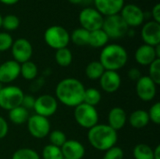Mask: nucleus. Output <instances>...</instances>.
Masks as SVG:
<instances>
[{"mask_svg": "<svg viewBox=\"0 0 160 159\" xmlns=\"http://www.w3.org/2000/svg\"><path fill=\"white\" fill-rule=\"evenodd\" d=\"M85 88L82 82L74 78L60 81L55 88L56 98L68 107H76L82 103Z\"/></svg>", "mask_w": 160, "mask_h": 159, "instance_id": "f257e3e1", "label": "nucleus"}, {"mask_svg": "<svg viewBox=\"0 0 160 159\" xmlns=\"http://www.w3.org/2000/svg\"><path fill=\"white\" fill-rule=\"evenodd\" d=\"M89 143L97 150L107 151L115 146L117 142V131L113 130L108 125H96L91 127L87 134Z\"/></svg>", "mask_w": 160, "mask_h": 159, "instance_id": "f03ea898", "label": "nucleus"}, {"mask_svg": "<svg viewBox=\"0 0 160 159\" xmlns=\"http://www.w3.org/2000/svg\"><path fill=\"white\" fill-rule=\"evenodd\" d=\"M99 62L105 70L117 71L128 62L127 50L119 44H107L100 52Z\"/></svg>", "mask_w": 160, "mask_h": 159, "instance_id": "7ed1b4c3", "label": "nucleus"}, {"mask_svg": "<svg viewBox=\"0 0 160 159\" xmlns=\"http://www.w3.org/2000/svg\"><path fill=\"white\" fill-rule=\"evenodd\" d=\"M44 41L54 50L66 48L70 41V35L61 25H52L44 32Z\"/></svg>", "mask_w": 160, "mask_h": 159, "instance_id": "20e7f679", "label": "nucleus"}, {"mask_svg": "<svg viewBox=\"0 0 160 159\" xmlns=\"http://www.w3.org/2000/svg\"><path fill=\"white\" fill-rule=\"evenodd\" d=\"M101 29L106 33L109 38L118 39L128 34L129 27L127 25L120 14H115L104 17Z\"/></svg>", "mask_w": 160, "mask_h": 159, "instance_id": "39448f33", "label": "nucleus"}, {"mask_svg": "<svg viewBox=\"0 0 160 159\" xmlns=\"http://www.w3.org/2000/svg\"><path fill=\"white\" fill-rule=\"evenodd\" d=\"M74 118L79 126L90 129L91 127L98 125V113L95 107L82 102L75 107Z\"/></svg>", "mask_w": 160, "mask_h": 159, "instance_id": "423d86ee", "label": "nucleus"}, {"mask_svg": "<svg viewBox=\"0 0 160 159\" xmlns=\"http://www.w3.org/2000/svg\"><path fill=\"white\" fill-rule=\"evenodd\" d=\"M24 94L22 90L15 85L3 86L0 91V108L10 111L22 105Z\"/></svg>", "mask_w": 160, "mask_h": 159, "instance_id": "0eeeda50", "label": "nucleus"}, {"mask_svg": "<svg viewBox=\"0 0 160 159\" xmlns=\"http://www.w3.org/2000/svg\"><path fill=\"white\" fill-rule=\"evenodd\" d=\"M104 16H102L95 7H87L81 10L79 14V22L82 28L92 32L101 29Z\"/></svg>", "mask_w": 160, "mask_h": 159, "instance_id": "6e6552de", "label": "nucleus"}, {"mask_svg": "<svg viewBox=\"0 0 160 159\" xmlns=\"http://www.w3.org/2000/svg\"><path fill=\"white\" fill-rule=\"evenodd\" d=\"M119 14L128 27H138L142 25L145 20L144 11L135 4L124 5Z\"/></svg>", "mask_w": 160, "mask_h": 159, "instance_id": "1a4fd4ad", "label": "nucleus"}, {"mask_svg": "<svg viewBox=\"0 0 160 159\" xmlns=\"http://www.w3.org/2000/svg\"><path fill=\"white\" fill-rule=\"evenodd\" d=\"M27 127L31 136L36 139H44L51 131V124L48 118L38 114H34L28 118Z\"/></svg>", "mask_w": 160, "mask_h": 159, "instance_id": "9d476101", "label": "nucleus"}, {"mask_svg": "<svg viewBox=\"0 0 160 159\" xmlns=\"http://www.w3.org/2000/svg\"><path fill=\"white\" fill-rule=\"evenodd\" d=\"M11 53L13 60L19 63L20 65L30 61L33 54V47L30 41L26 38L20 37L16 40H13L11 46Z\"/></svg>", "mask_w": 160, "mask_h": 159, "instance_id": "9b49d317", "label": "nucleus"}, {"mask_svg": "<svg viewBox=\"0 0 160 159\" xmlns=\"http://www.w3.org/2000/svg\"><path fill=\"white\" fill-rule=\"evenodd\" d=\"M57 108L58 103L54 97L51 95H42L36 98L33 109L36 114L48 118L56 112Z\"/></svg>", "mask_w": 160, "mask_h": 159, "instance_id": "f8f14e48", "label": "nucleus"}, {"mask_svg": "<svg viewBox=\"0 0 160 159\" xmlns=\"http://www.w3.org/2000/svg\"><path fill=\"white\" fill-rule=\"evenodd\" d=\"M136 92L142 101H151L157 95V84L149 76H142L136 82Z\"/></svg>", "mask_w": 160, "mask_h": 159, "instance_id": "ddd939ff", "label": "nucleus"}, {"mask_svg": "<svg viewBox=\"0 0 160 159\" xmlns=\"http://www.w3.org/2000/svg\"><path fill=\"white\" fill-rule=\"evenodd\" d=\"M141 37L144 44L156 47L160 44V23L155 21L145 22L141 30Z\"/></svg>", "mask_w": 160, "mask_h": 159, "instance_id": "4468645a", "label": "nucleus"}, {"mask_svg": "<svg viewBox=\"0 0 160 159\" xmlns=\"http://www.w3.org/2000/svg\"><path fill=\"white\" fill-rule=\"evenodd\" d=\"M95 8L102 16L119 14L125 5V0H93Z\"/></svg>", "mask_w": 160, "mask_h": 159, "instance_id": "2eb2a0df", "label": "nucleus"}, {"mask_svg": "<svg viewBox=\"0 0 160 159\" xmlns=\"http://www.w3.org/2000/svg\"><path fill=\"white\" fill-rule=\"evenodd\" d=\"M21 65L14 60H8L0 65V82L9 83L20 76Z\"/></svg>", "mask_w": 160, "mask_h": 159, "instance_id": "dca6fc26", "label": "nucleus"}, {"mask_svg": "<svg viewBox=\"0 0 160 159\" xmlns=\"http://www.w3.org/2000/svg\"><path fill=\"white\" fill-rule=\"evenodd\" d=\"M99 81L102 90L109 94L115 93L121 85V77L117 71L105 70Z\"/></svg>", "mask_w": 160, "mask_h": 159, "instance_id": "f3484780", "label": "nucleus"}, {"mask_svg": "<svg viewBox=\"0 0 160 159\" xmlns=\"http://www.w3.org/2000/svg\"><path fill=\"white\" fill-rule=\"evenodd\" d=\"M61 152L65 159H82L85 154V149L80 142L67 140L61 147Z\"/></svg>", "mask_w": 160, "mask_h": 159, "instance_id": "a211bd4d", "label": "nucleus"}, {"mask_svg": "<svg viewBox=\"0 0 160 159\" xmlns=\"http://www.w3.org/2000/svg\"><path fill=\"white\" fill-rule=\"evenodd\" d=\"M134 57H135L136 62L140 64L141 66H149L156 59H158L155 47L147 45V44L141 45L136 50Z\"/></svg>", "mask_w": 160, "mask_h": 159, "instance_id": "6ab92c4d", "label": "nucleus"}, {"mask_svg": "<svg viewBox=\"0 0 160 159\" xmlns=\"http://www.w3.org/2000/svg\"><path fill=\"white\" fill-rule=\"evenodd\" d=\"M127 121V113L120 107L112 108L108 114V126L115 131L122 129L125 127Z\"/></svg>", "mask_w": 160, "mask_h": 159, "instance_id": "aec40b11", "label": "nucleus"}, {"mask_svg": "<svg viewBox=\"0 0 160 159\" xmlns=\"http://www.w3.org/2000/svg\"><path fill=\"white\" fill-rule=\"evenodd\" d=\"M128 122L130 124V126L136 129H141L145 127L149 122V115H148V112L144 111V110H137L134 111L129 118H128Z\"/></svg>", "mask_w": 160, "mask_h": 159, "instance_id": "412c9836", "label": "nucleus"}, {"mask_svg": "<svg viewBox=\"0 0 160 159\" xmlns=\"http://www.w3.org/2000/svg\"><path fill=\"white\" fill-rule=\"evenodd\" d=\"M109 37L102 29H98L90 32L88 45L93 48H103L108 44Z\"/></svg>", "mask_w": 160, "mask_h": 159, "instance_id": "4be33fe9", "label": "nucleus"}, {"mask_svg": "<svg viewBox=\"0 0 160 159\" xmlns=\"http://www.w3.org/2000/svg\"><path fill=\"white\" fill-rule=\"evenodd\" d=\"M8 118L11 123L15 125H22L27 122L29 118V113L26 109L20 106L8 111Z\"/></svg>", "mask_w": 160, "mask_h": 159, "instance_id": "5701e85b", "label": "nucleus"}, {"mask_svg": "<svg viewBox=\"0 0 160 159\" xmlns=\"http://www.w3.org/2000/svg\"><path fill=\"white\" fill-rule=\"evenodd\" d=\"M104 71L105 69L99 61L90 62L85 68V74L90 80H98L102 76Z\"/></svg>", "mask_w": 160, "mask_h": 159, "instance_id": "b1692460", "label": "nucleus"}, {"mask_svg": "<svg viewBox=\"0 0 160 159\" xmlns=\"http://www.w3.org/2000/svg\"><path fill=\"white\" fill-rule=\"evenodd\" d=\"M89 34H90L89 31H87L82 27L76 28L71 33L70 39L77 46H85V45H88Z\"/></svg>", "mask_w": 160, "mask_h": 159, "instance_id": "393cba45", "label": "nucleus"}, {"mask_svg": "<svg viewBox=\"0 0 160 159\" xmlns=\"http://www.w3.org/2000/svg\"><path fill=\"white\" fill-rule=\"evenodd\" d=\"M38 67L32 61H27L25 63L21 64L20 74L22 76L23 79L27 81H32L38 76Z\"/></svg>", "mask_w": 160, "mask_h": 159, "instance_id": "a878e982", "label": "nucleus"}, {"mask_svg": "<svg viewBox=\"0 0 160 159\" xmlns=\"http://www.w3.org/2000/svg\"><path fill=\"white\" fill-rule=\"evenodd\" d=\"M54 58H55L56 63L60 67H68L72 62L73 56H72L71 51L68 47H66V48L56 50Z\"/></svg>", "mask_w": 160, "mask_h": 159, "instance_id": "bb28decb", "label": "nucleus"}, {"mask_svg": "<svg viewBox=\"0 0 160 159\" xmlns=\"http://www.w3.org/2000/svg\"><path fill=\"white\" fill-rule=\"evenodd\" d=\"M133 157L135 159H154L153 149L145 143H140L135 146Z\"/></svg>", "mask_w": 160, "mask_h": 159, "instance_id": "cd10ccee", "label": "nucleus"}, {"mask_svg": "<svg viewBox=\"0 0 160 159\" xmlns=\"http://www.w3.org/2000/svg\"><path fill=\"white\" fill-rule=\"evenodd\" d=\"M101 100V94L96 88H88L85 89L83 95V103L90 106H97Z\"/></svg>", "mask_w": 160, "mask_h": 159, "instance_id": "c85d7f7f", "label": "nucleus"}, {"mask_svg": "<svg viewBox=\"0 0 160 159\" xmlns=\"http://www.w3.org/2000/svg\"><path fill=\"white\" fill-rule=\"evenodd\" d=\"M20 26V19L14 14H8L3 17L2 27L7 31H14Z\"/></svg>", "mask_w": 160, "mask_h": 159, "instance_id": "c756f323", "label": "nucleus"}, {"mask_svg": "<svg viewBox=\"0 0 160 159\" xmlns=\"http://www.w3.org/2000/svg\"><path fill=\"white\" fill-rule=\"evenodd\" d=\"M43 159H64L61 148L52 144L46 145L42 150Z\"/></svg>", "mask_w": 160, "mask_h": 159, "instance_id": "7c9ffc66", "label": "nucleus"}, {"mask_svg": "<svg viewBox=\"0 0 160 159\" xmlns=\"http://www.w3.org/2000/svg\"><path fill=\"white\" fill-rule=\"evenodd\" d=\"M11 159H40L39 155L33 149L21 148L14 152Z\"/></svg>", "mask_w": 160, "mask_h": 159, "instance_id": "2f4dec72", "label": "nucleus"}, {"mask_svg": "<svg viewBox=\"0 0 160 159\" xmlns=\"http://www.w3.org/2000/svg\"><path fill=\"white\" fill-rule=\"evenodd\" d=\"M49 140L52 145L61 148L67 142V137L64 132L60 130H53L49 134Z\"/></svg>", "mask_w": 160, "mask_h": 159, "instance_id": "473e14b6", "label": "nucleus"}, {"mask_svg": "<svg viewBox=\"0 0 160 159\" xmlns=\"http://www.w3.org/2000/svg\"><path fill=\"white\" fill-rule=\"evenodd\" d=\"M149 78L158 85L160 84V58L149 65Z\"/></svg>", "mask_w": 160, "mask_h": 159, "instance_id": "72a5a7b5", "label": "nucleus"}, {"mask_svg": "<svg viewBox=\"0 0 160 159\" xmlns=\"http://www.w3.org/2000/svg\"><path fill=\"white\" fill-rule=\"evenodd\" d=\"M13 38L8 32H0V52H6L12 46Z\"/></svg>", "mask_w": 160, "mask_h": 159, "instance_id": "f704fd0d", "label": "nucleus"}, {"mask_svg": "<svg viewBox=\"0 0 160 159\" xmlns=\"http://www.w3.org/2000/svg\"><path fill=\"white\" fill-rule=\"evenodd\" d=\"M124 152L120 147L113 146L108 149L102 159H123Z\"/></svg>", "mask_w": 160, "mask_h": 159, "instance_id": "c9c22d12", "label": "nucleus"}, {"mask_svg": "<svg viewBox=\"0 0 160 159\" xmlns=\"http://www.w3.org/2000/svg\"><path fill=\"white\" fill-rule=\"evenodd\" d=\"M149 119L153 123L159 125L160 124V103L156 102L149 110L148 112Z\"/></svg>", "mask_w": 160, "mask_h": 159, "instance_id": "e433bc0d", "label": "nucleus"}, {"mask_svg": "<svg viewBox=\"0 0 160 159\" xmlns=\"http://www.w3.org/2000/svg\"><path fill=\"white\" fill-rule=\"evenodd\" d=\"M35 100H36V98H35L34 97H32V96H30V95H24L21 106L23 107L24 109H26V110L28 111V110L34 108Z\"/></svg>", "mask_w": 160, "mask_h": 159, "instance_id": "4c0bfd02", "label": "nucleus"}, {"mask_svg": "<svg viewBox=\"0 0 160 159\" xmlns=\"http://www.w3.org/2000/svg\"><path fill=\"white\" fill-rule=\"evenodd\" d=\"M8 132V125L7 121L2 116H0V140L5 138Z\"/></svg>", "mask_w": 160, "mask_h": 159, "instance_id": "58836bf2", "label": "nucleus"}, {"mask_svg": "<svg viewBox=\"0 0 160 159\" xmlns=\"http://www.w3.org/2000/svg\"><path fill=\"white\" fill-rule=\"evenodd\" d=\"M151 15H152V18H153V21L157 22L160 23V4L159 3H157L153 8H152V11H151Z\"/></svg>", "mask_w": 160, "mask_h": 159, "instance_id": "ea45409f", "label": "nucleus"}, {"mask_svg": "<svg viewBox=\"0 0 160 159\" xmlns=\"http://www.w3.org/2000/svg\"><path fill=\"white\" fill-rule=\"evenodd\" d=\"M128 78L130 79V80H132V81H135V82H137L141 77H142V73H141V71L138 69V68H131L129 71H128Z\"/></svg>", "mask_w": 160, "mask_h": 159, "instance_id": "a19ab883", "label": "nucleus"}, {"mask_svg": "<svg viewBox=\"0 0 160 159\" xmlns=\"http://www.w3.org/2000/svg\"><path fill=\"white\" fill-rule=\"evenodd\" d=\"M20 0H0V3L7 5V6H13L15 4H17Z\"/></svg>", "mask_w": 160, "mask_h": 159, "instance_id": "79ce46f5", "label": "nucleus"}, {"mask_svg": "<svg viewBox=\"0 0 160 159\" xmlns=\"http://www.w3.org/2000/svg\"><path fill=\"white\" fill-rule=\"evenodd\" d=\"M154 159H160V146L158 145L155 150H153Z\"/></svg>", "mask_w": 160, "mask_h": 159, "instance_id": "37998d69", "label": "nucleus"}, {"mask_svg": "<svg viewBox=\"0 0 160 159\" xmlns=\"http://www.w3.org/2000/svg\"><path fill=\"white\" fill-rule=\"evenodd\" d=\"M68 1L73 5H79V4H82L84 0H68Z\"/></svg>", "mask_w": 160, "mask_h": 159, "instance_id": "c03bdc74", "label": "nucleus"}, {"mask_svg": "<svg viewBox=\"0 0 160 159\" xmlns=\"http://www.w3.org/2000/svg\"><path fill=\"white\" fill-rule=\"evenodd\" d=\"M2 20H3V17H2V15L0 14V28L2 27Z\"/></svg>", "mask_w": 160, "mask_h": 159, "instance_id": "a18cd8bd", "label": "nucleus"}, {"mask_svg": "<svg viewBox=\"0 0 160 159\" xmlns=\"http://www.w3.org/2000/svg\"><path fill=\"white\" fill-rule=\"evenodd\" d=\"M2 88H3V83H1V82H0V91H1V89H2Z\"/></svg>", "mask_w": 160, "mask_h": 159, "instance_id": "49530a36", "label": "nucleus"}, {"mask_svg": "<svg viewBox=\"0 0 160 159\" xmlns=\"http://www.w3.org/2000/svg\"><path fill=\"white\" fill-rule=\"evenodd\" d=\"M64 159H65V158H64Z\"/></svg>", "mask_w": 160, "mask_h": 159, "instance_id": "de8ad7c7", "label": "nucleus"}]
</instances>
